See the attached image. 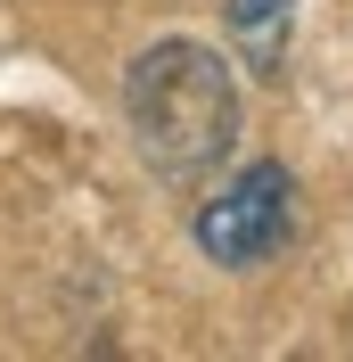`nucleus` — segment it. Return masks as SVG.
I'll return each mask as SVG.
<instances>
[{
    "label": "nucleus",
    "instance_id": "f257e3e1",
    "mask_svg": "<svg viewBox=\"0 0 353 362\" xmlns=\"http://www.w3.org/2000/svg\"><path fill=\"white\" fill-rule=\"evenodd\" d=\"M124 124L164 189H205L239 148V74L214 42H148L124 66Z\"/></svg>",
    "mask_w": 353,
    "mask_h": 362
},
{
    "label": "nucleus",
    "instance_id": "f03ea898",
    "mask_svg": "<svg viewBox=\"0 0 353 362\" xmlns=\"http://www.w3.org/2000/svg\"><path fill=\"white\" fill-rule=\"evenodd\" d=\"M287 230H296V173H287L280 157L239 165V173L222 181L214 198H198V214H189L198 255L222 264V272H255L263 255L287 247Z\"/></svg>",
    "mask_w": 353,
    "mask_h": 362
},
{
    "label": "nucleus",
    "instance_id": "7ed1b4c3",
    "mask_svg": "<svg viewBox=\"0 0 353 362\" xmlns=\"http://www.w3.org/2000/svg\"><path fill=\"white\" fill-rule=\"evenodd\" d=\"M222 33H230V58L246 74L280 83L287 42H296V0H222Z\"/></svg>",
    "mask_w": 353,
    "mask_h": 362
}]
</instances>
